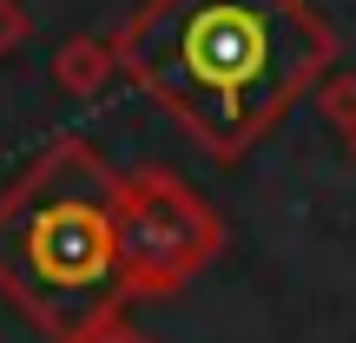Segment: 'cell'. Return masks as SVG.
<instances>
[{
  "label": "cell",
  "mask_w": 356,
  "mask_h": 343,
  "mask_svg": "<svg viewBox=\"0 0 356 343\" xmlns=\"http://www.w3.org/2000/svg\"><path fill=\"white\" fill-rule=\"evenodd\" d=\"M126 278V191L86 145H53L0 205V284L47 330H79Z\"/></svg>",
  "instance_id": "2"
},
{
  "label": "cell",
  "mask_w": 356,
  "mask_h": 343,
  "mask_svg": "<svg viewBox=\"0 0 356 343\" xmlns=\"http://www.w3.org/2000/svg\"><path fill=\"white\" fill-rule=\"evenodd\" d=\"M218 244L211 212L185 198L172 185H145L139 198H126V264L159 271V284H172L178 271H191Z\"/></svg>",
  "instance_id": "3"
},
{
  "label": "cell",
  "mask_w": 356,
  "mask_h": 343,
  "mask_svg": "<svg viewBox=\"0 0 356 343\" xmlns=\"http://www.w3.org/2000/svg\"><path fill=\"white\" fill-rule=\"evenodd\" d=\"M317 106H323V119H330L343 139H356V73H323Z\"/></svg>",
  "instance_id": "4"
},
{
  "label": "cell",
  "mask_w": 356,
  "mask_h": 343,
  "mask_svg": "<svg viewBox=\"0 0 356 343\" xmlns=\"http://www.w3.org/2000/svg\"><path fill=\"white\" fill-rule=\"evenodd\" d=\"M330 66L337 33L304 0H152L126 33V73L225 159L257 145Z\"/></svg>",
  "instance_id": "1"
},
{
  "label": "cell",
  "mask_w": 356,
  "mask_h": 343,
  "mask_svg": "<svg viewBox=\"0 0 356 343\" xmlns=\"http://www.w3.org/2000/svg\"><path fill=\"white\" fill-rule=\"evenodd\" d=\"M350 152H356V139H350Z\"/></svg>",
  "instance_id": "5"
}]
</instances>
